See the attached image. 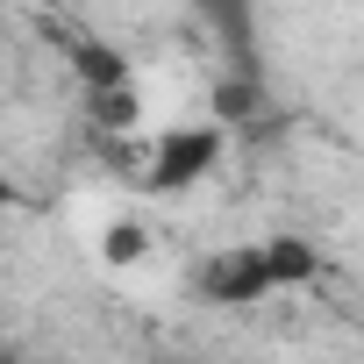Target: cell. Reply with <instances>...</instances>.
Listing matches in <instances>:
<instances>
[{"instance_id":"obj_1","label":"cell","mask_w":364,"mask_h":364,"mask_svg":"<svg viewBox=\"0 0 364 364\" xmlns=\"http://www.w3.org/2000/svg\"><path fill=\"white\" fill-rule=\"evenodd\" d=\"M229 157V136L215 129V122H186V129H164L150 150H143V186L150 193H186V186H200V178L215 171Z\"/></svg>"},{"instance_id":"obj_2","label":"cell","mask_w":364,"mask_h":364,"mask_svg":"<svg viewBox=\"0 0 364 364\" xmlns=\"http://www.w3.org/2000/svg\"><path fill=\"white\" fill-rule=\"evenodd\" d=\"M200 300H215V307H257V300H272L279 286H272V264H264V243H236V250H215L208 264H200Z\"/></svg>"},{"instance_id":"obj_3","label":"cell","mask_w":364,"mask_h":364,"mask_svg":"<svg viewBox=\"0 0 364 364\" xmlns=\"http://www.w3.org/2000/svg\"><path fill=\"white\" fill-rule=\"evenodd\" d=\"M264 264H272V286H307V279L321 272L314 243H300V236H272V243H264Z\"/></svg>"},{"instance_id":"obj_4","label":"cell","mask_w":364,"mask_h":364,"mask_svg":"<svg viewBox=\"0 0 364 364\" xmlns=\"http://www.w3.org/2000/svg\"><path fill=\"white\" fill-rule=\"evenodd\" d=\"M100 250H107V264H136V257H150V229H143L136 215H122V222L107 229V243H100Z\"/></svg>"},{"instance_id":"obj_5","label":"cell","mask_w":364,"mask_h":364,"mask_svg":"<svg viewBox=\"0 0 364 364\" xmlns=\"http://www.w3.org/2000/svg\"><path fill=\"white\" fill-rule=\"evenodd\" d=\"M93 114L114 122V129H129V122L143 114V93H136V86H100V93H93Z\"/></svg>"},{"instance_id":"obj_6","label":"cell","mask_w":364,"mask_h":364,"mask_svg":"<svg viewBox=\"0 0 364 364\" xmlns=\"http://www.w3.org/2000/svg\"><path fill=\"white\" fill-rule=\"evenodd\" d=\"M15 208V186H8V178H0V215H8Z\"/></svg>"}]
</instances>
